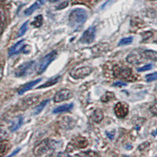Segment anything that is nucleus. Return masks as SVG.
<instances>
[{
  "instance_id": "nucleus-14",
  "label": "nucleus",
  "mask_w": 157,
  "mask_h": 157,
  "mask_svg": "<svg viewBox=\"0 0 157 157\" xmlns=\"http://www.w3.org/2000/svg\"><path fill=\"white\" fill-rule=\"evenodd\" d=\"M41 80H42V78H38V79H36V80L28 82V83H26L25 85H24V86H22L21 89H20V90L18 91V94H23L25 93L26 91L32 89L33 86H36V84L39 83V82H40Z\"/></svg>"
},
{
  "instance_id": "nucleus-22",
  "label": "nucleus",
  "mask_w": 157,
  "mask_h": 157,
  "mask_svg": "<svg viewBox=\"0 0 157 157\" xmlns=\"http://www.w3.org/2000/svg\"><path fill=\"white\" fill-rule=\"evenodd\" d=\"M115 98V94L112 92H106L105 94L102 96L101 98V101L104 102H107L111 101L112 99H114Z\"/></svg>"
},
{
  "instance_id": "nucleus-34",
  "label": "nucleus",
  "mask_w": 157,
  "mask_h": 157,
  "mask_svg": "<svg viewBox=\"0 0 157 157\" xmlns=\"http://www.w3.org/2000/svg\"><path fill=\"white\" fill-rule=\"evenodd\" d=\"M3 21H4L3 15H2V13H0V26L2 25V22H3Z\"/></svg>"
},
{
  "instance_id": "nucleus-20",
  "label": "nucleus",
  "mask_w": 157,
  "mask_h": 157,
  "mask_svg": "<svg viewBox=\"0 0 157 157\" xmlns=\"http://www.w3.org/2000/svg\"><path fill=\"white\" fill-rule=\"evenodd\" d=\"M49 101H50V100H49V99H47V100L43 101H42L41 103L39 104V105L37 106V107L35 108L34 114L35 115H38V114H39V113H41L42 111L44 109V108L46 107V105H47V104L49 103Z\"/></svg>"
},
{
  "instance_id": "nucleus-32",
  "label": "nucleus",
  "mask_w": 157,
  "mask_h": 157,
  "mask_svg": "<svg viewBox=\"0 0 157 157\" xmlns=\"http://www.w3.org/2000/svg\"><path fill=\"white\" fill-rule=\"evenodd\" d=\"M6 135V131H4V130H2V129H0V138H2V137H5Z\"/></svg>"
},
{
  "instance_id": "nucleus-29",
  "label": "nucleus",
  "mask_w": 157,
  "mask_h": 157,
  "mask_svg": "<svg viewBox=\"0 0 157 157\" xmlns=\"http://www.w3.org/2000/svg\"><path fill=\"white\" fill-rule=\"evenodd\" d=\"M150 112L155 116H157V103L154 104L153 105L151 106L150 108Z\"/></svg>"
},
{
  "instance_id": "nucleus-17",
  "label": "nucleus",
  "mask_w": 157,
  "mask_h": 157,
  "mask_svg": "<svg viewBox=\"0 0 157 157\" xmlns=\"http://www.w3.org/2000/svg\"><path fill=\"white\" fill-rule=\"evenodd\" d=\"M39 96L38 95H35V96H31L27 98L26 99L23 100V103L25 106H29V105H32L33 104L36 103L39 100Z\"/></svg>"
},
{
  "instance_id": "nucleus-35",
  "label": "nucleus",
  "mask_w": 157,
  "mask_h": 157,
  "mask_svg": "<svg viewBox=\"0 0 157 157\" xmlns=\"http://www.w3.org/2000/svg\"><path fill=\"white\" fill-rule=\"evenodd\" d=\"M2 73H3V72H2V68L0 66V80H1V78H2Z\"/></svg>"
},
{
  "instance_id": "nucleus-39",
  "label": "nucleus",
  "mask_w": 157,
  "mask_h": 157,
  "mask_svg": "<svg viewBox=\"0 0 157 157\" xmlns=\"http://www.w3.org/2000/svg\"><path fill=\"white\" fill-rule=\"evenodd\" d=\"M155 90H157V84H156V86H155Z\"/></svg>"
},
{
  "instance_id": "nucleus-9",
  "label": "nucleus",
  "mask_w": 157,
  "mask_h": 157,
  "mask_svg": "<svg viewBox=\"0 0 157 157\" xmlns=\"http://www.w3.org/2000/svg\"><path fill=\"white\" fill-rule=\"evenodd\" d=\"M71 97V90L68 89H63L58 91L54 97V101L57 103V102H61L63 101H66L69 99Z\"/></svg>"
},
{
  "instance_id": "nucleus-7",
  "label": "nucleus",
  "mask_w": 157,
  "mask_h": 157,
  "mask_svg": "<svg viewBox=\"0 0 157 157\" xmlns=\"http://www.w3.org/2000/svg\"><path fill=\"white\" fill-rule=\"evenodd\" d=\"M95 34H96V28L91 26L87 30L85 31L80 39V42L83 43H91L94 40Z\"/></svg>"
},
{
  "instance_id": "nucleus-12",
  "label": "nucleus",
  "mask_w": 157,
  "mask_h": 157,
  "mask_svg": "<svg viewBox=\"0 0 157 157\" xmlns=\"http://www.w3.org/2000/svg\"><path fill=\"white\" fill-rule=\"evenodd\" d=\"M87 145L88 141L85 137H78L73 140V141H72V145H74L75 148H86V147L87 146Z\"/></svg>"
},
{
  "instance_id": "nucleus-24",
  "label": "nucleus",
  "mask_w": 157,
  "mask_h": 157,
  "mask_svg": "<svg viewBox=\"0 0 157 157\" xmlns=\"http://www.w3.org/2000/svg\"><path fill=\"white\" fill-rule=\"evenodd\" d=\"M133 42V38L132 37H127L123 38L119 43V46H125V45H129Z\"/></svg>"
},
{
  "instance_id": "nucleus-28",
  "label": "nucleus",
  "mask_w": 157,
  "mask_h": 157,
  "mask_svg": "<svg viewBox=\"0 0 157 157\" xmlns=\"http://www.w3.org/2000/svg\"><path fill=\"white\" fill-rule=\"evenodd\" d=\"M152 64H147L145 66H143L141 68H137V71H148V70L152 69Z\"/></svg>"
},
{
  "instance_id": "nucleus-33",
  "label": "nucleus",
  "mask_w": 157,
  "mask_h": 157,
  "mask_svg": "<svg viewBox=\"0 0 157 157\" xmlns=\"http://www.w3.org/2000/svg\"><path fill=\"white\" fill-rule=\"evenodd\" d=\"M82 155H98V154L95 153V152H86L82 153Z\"/></svg>"
},
{
  "instance_id": "nucleus-11",
  "label": "nucleus",
  "mask_w": 157,
  "mask_h": 157,
  "mask_svg": "<svg viewBox=\"0 0 157 157\" xmlns=\"http://www.w3.org/2000/svg\"><path fill=\"white\" fill-rule=\"evenodd\" d=\"M24 47H25V40H21L18 43H17L13 47H11L9 50V56L16 55V54H19L20 52L23 50Z\"/></svg>"
},
{
  "instance_id": "nucleus-36",
  "label": "nucleus",
  "mask_w": 157,
  "mask_h": 157,
  "mask_svg": "<svg viewBox=\"0 0 157 157\" xmlns=\"http://www.w3.org/2000/svg\"><path fill=\"white\" fill-rule=\"evenodd\" d=\"M19 150H20V148H17V149L16 151H15L14 152H13L12 154H10V156H12V155H14L15 154H16V153H17V152H19Z\"/></svg>"
},
{
  "instance_id": "nucleus-30",
  "label": "nucleus",
  "mask_w": 157,
  "mask_h": 157,
  "mask_svg": "<svg viewBox=\"0 0 157 157\" xmlns=\"http://www.w3.org/2000/svg\"><path fill=\"white\" fill-rule=\"evenodd\" d=\"M68 1H65V2H62L61 4H60V5L58 6L57 7V10H62L64 9V8L67 7L68 6Z\"/></svg>"
},
{
  "instance_id": "nucleus-15",
  "label": "nucleus",
  "mask_w": 157,
  "mask_h": 157,
  "mask_svg": "<svg viewBox=\"0 0 157 157\" xmlns=\"http://www.w3.org/2000/svg\"><path fill=\"white\" fill-rule=\"evenodd\" d=\"M72 108H73V104H67V105H61L56 108L53 111V113H55V114H57V113H66V112H69Z\"/></svg>"
},
{
  "instance_id": "nucleus-37",
  "label": "nucleus",
  "mask_w": 157,
  "mask_h": 157,
  "mask_svg": "<svg viewBox=\"0 0 157 157\" xmlns=\"http://www.w3.org/2000/svg\"><path fill=\"white\" fill-rule=\"evenodd\" d=\"M60 0H49V2H58Z\"/></svg>"
},
{
  "instance_id": "nucleus-5",
  "label": "nucleus",
  "mask_w": 157,
  "mask_h": 157,
  "mask_svg": "<svg viewBox=\"0 0 157 157\" xmlns=\"http://www.w3.org/2000/svg\"><path fill=\"white\" fill-rule=\"evenodd\" d=\"M114 75L117 78L122 79H128L132 80L133 74L130 68L126 67H120L119 65H116L114 68Z\"/></svg>"
},
{
  "instance_id": "nucleus-2",
  "label": "nucleus",
  "mask_w": 157,
  "mask_h": 157,
  "mask_svg": "<svg viewBox=\"0 0 157 157\" xmlns=\"http://www.w3.org/2000/svg\"><path fill=\"white\" fill-rule=\"evenodd\" d=\"M54 141L44 140L34 148V154L36 155H43L54 148V145H52Z\"/></svg>"
},
{
  "instance_id": "nucleus-4",
  "label": "nucleus",
  "mask_w": 157,
  "mask_h": 157,
  "mask_svg": "<svg viewBox=\"0 0 157 157\" xmlns=\"http://www.w3.org/2000/svg\"><path fill=\"white\" fill-rule=\"evenodd\" d=\"M35 66H36L35 61H29V62L25 63L17 68L16 71H15V75L17 77L26 76V75L32 73L34 70Z\"/></svg>"
},
{
  "instance_id": "nucleus-16",
  "label": "nucleus",
  "mask_w": 157,
  "mask_h": 157,
  "mask_svg": "<svg viewBox=\"0 0 157 157\" xmlns=\"http://www.w3.org/2000/svg\"><path fill=\"white\" fill-rule=\"evenodd\" d=\"M143 56L149 60L157 61V52L154 50H145L143 52Z\"/></svg>"
},
{
  "instance_id": "nucleus-27",
  "label": "nucleus",
  "mask_w": 157,
  "mask_h": 157,
  "mask_svg": "<svg viewBox=\"0 0 157 157\" xmlns=\"http://www.w3.org/2000/svg\"><path fill=\"white\" fill-rule=\"evenodd\" d=\"M145 79L147 82H152V81L157 80V72H153V73L147 75L145 76Z\"/></svg>"
},
{
  "instance_id": "nucleus-13",
  "label": "nucleus",
  "mask_w": 157,
  "mask_h": 157,
  "mask_svg": "<svg viewBox=\"0 0 157 157\" xmlns=\"http://www.w3.org/2000/svg\"><path fill=\"white\" fill-rule=\"evenodd\" d=\"M44 1L45 0H36V2H35L33 5L31 6L30 7L28 8V9L25 11V14L26 15V16H29V15L32 14V13L35 12L36 10L39 9V8L43 5Z\"/></svg>"
},
{
  "instance_id": "nucleus-26",
  "label": "nucleus",
  "mask_w": 157,
  "mask_h": 157,
  "mask_svg": "<svg viewBox=\"0 0 157 157\" xmlns=\"http://www.w3.org/2000/svg\"><path fill=\"white\" fill-rule=\"evenodd\" d=\"M8 142L6 141H0V156L4 154V152H6V149L7 148Z\"/></svg>"
},
{
  "instance_id": "nucleus-19",
  "label": "nucleus",
  "mask_w": 157,
  "mask_h": 157,
  "mask_svg": "<svg viewBox=\"0 0 157 157\" xmlns=\"http://www.w3.org/2000/svg\"><path fill=\"white\" fill-rule=\"evenodd\" d=\"M104 115L103 112H102L101 109H97L93 114V120H94V122L96 123H101V120H103Z\"/></svg>"
},
{
  "instance_id": "nucleus-6",
  "label": "nucleus",
  "mask_w": 157,
  "mask_h": 157,
  "mask_svg": "<svg viewBox=\"0 0 157 157\" xmlns=\"http://www.w3.org/2000/svg\"><path fill=\"white\" fill-rule=\"evenodd\" d=\"M92 71H93V69L90 67L84 66L73 69L71 71L70 75H71V76L72 78H75V79H78V78H82L89 75L92 72Z\"/></svg>"
},
{
  "instance_id": "nucleus-10",
  "label": "nucleus",
  "mask_w": 157,
  "mask_h": 157,
  "mask_svg": "<svg viewBox=\"0 0 157 157\" xmlns=\"http://www.w3.org/2000/svg\"><path fill=\"white\" fill-rule=\"evenodd\" d=\"M23 121H24L23 116H17V117L15 118V119H13L9 126L10 130L11 132L16 131L17 130H18L20 127H21L22 123H23Z\"/></svg>"
},
{
  "instance_id": "nucleus-8",
  "label": "nucleus",
  "mask_w": 157,
  "mask_h": 157,
  "mask_svg": "<svg viewBox=\"0 0 157 157\" xmlns=\"http://www.w3.org/2000/svg\"><path fill=\"white\" fill-rule=\"evenodd\" d=\"M128 105L123 102H119L114 108V112L118 118H124L128 114Z\"/></svg>"
},
{
  "instance_id": "nucleus-38",
  "label": "nucleus",
  "mask_w": 157,
  "mask_h": 157,
  "mask_svg": "<svg viewBox=\"0 0 157 157\" xmlns=\"http://www.w3.org/2000/svg\"><path fill=\"white\" fill-rule=\"evenodd\" d=\"M154 42H155V43H157V38H156V39H155V41H154Z\"/></svg>"
},
{
  "instance_id": "nucleus-31",
  "label": "nucleus",
  "mask_w": 157,
  "mask_h": 157,
  "mask_svg": "<svg viewBox=\"0 0 157 157\" xmlns=\"http://www.w3.org/2000/svg\"><path fill=\"white\" fill-rule=\"evenodd\" d=\"M113 86H127V83H124V82H115V83L113 84Z\"/></svg>"
},
{
  "instance_id": "nucleus-3",
  "label": "nucleus",
  "mask_w": 157,
  "mask_h": 157,
  "mask_svg": "<svg viewBox=\"0 0 157 157\" xmlns=\"http://www.w3.org/2000/svg\"><path fill=\"white\" fill-rule=\"evenodd\" d=\"M56 56H57V51H55V50L50 52V54L45 56L39 62V66H38L37 68V73H43V71L47 69V68L49 66V64L51 63V61H53L55 59Z\"/></svg>"
},
{
  "instance_id": "nucleus-18",
  "label": "nucleus",
  "mask_w": 157,
  "mask_h": 157,
  "mask_svg": "<svg viewBox=\"0 0 157 157\" xmlns=\"http://www.w3.org/2000/svg\"><path fill=\"white\" fill-rule=\"evenodd\" d=\"M60 78H61V77H60V76L55 77V78H54L53 79H50V80H48L47 82H45V83L42 84L41 86H39V87H38V89H42V88H47V87H49V86H53V85L56 84L57 82H58L59 80H60Z\"/></svg>"
},
{
  "instance_id": "nucleus-21",
  "label": "nucleus",
  "mask_w": 157,
  "mask_h": 157,
  "mask_svg": "<svg viewBox=\"0 0 157 157\" xmlns=\"http://www.w3.org/2000/svg\"><path fill=\"white\" fill-rule=\"evenodd\" d=\"M127 60L129 63H131V64H138L141 62L139 57H137V55H135V54H130V55L127 57Z\"/></svg>"
},
{
  "instance_id": "nucleus-25",
  "label": "nucleus",
  "mask_w": 157,
  "mask_h": 157,
  "mask_svg": "<svg viewBox=\"0 0 157 157\" xmlns=\"http://www.w3.org/2000/svg\"><path fill=\"white\" fill-rule=\"evenodd\" d=\"M28 24H29V21H26L23 24L21 29H20L19 31V34L17 35V37H20V36H22L23 35L25 34V32H27L28 29Z\"/></svg>"
},
{
  "instance_id": "nucleus-23",
  "label": "nucleus",
  "mask_w": 157,
  "mask_h": 157,
  "mask_svg": "<svg viewBox=\"0 0 157 157\" xmlns=\"http://www.w3.org/2000/svg\"><path fill=\"white\" fill-rule=\"evenodd\" d=\"M43 16H42V15H39V16H37L36 18H35L34 21L32 22V25H33V26H35V27L39 28L43 25Z\"/></svg>"
},
{
  "instance_id": "nucleus-1",
  "label": "nucleus",
  "mask_w": 157,
  "mask_h": 157,
  "mask_svg": "<svg viewBox=\"0 0 157 157\" xmlns=\"http://www.w3.org/2000/svg\"><path fill=\"white\" fill-rule=\"evenodd\" d=\"M87 18L86 10L80 8L73 10L69 14V23L71 27L76 28L86 21Z\"/></svg>"
}]
</instances>
